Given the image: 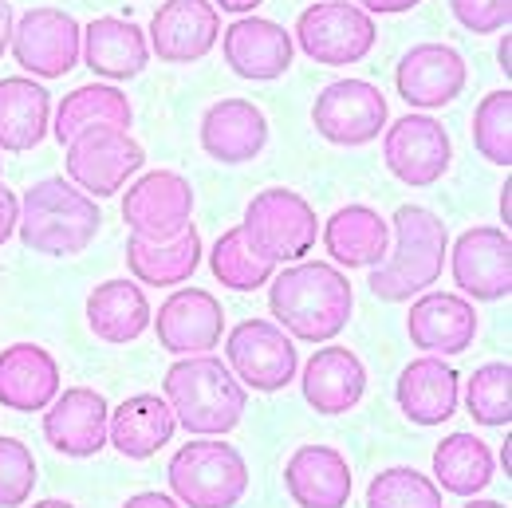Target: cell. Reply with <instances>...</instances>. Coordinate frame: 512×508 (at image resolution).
Returning <instances> with one entry per match:
<instances>
[{
    "mask_svg": "<svg viewBox=\"0 0 512 508\" xmlns=\"http://www.w3.org/2000/svg\"><path fill=\"white\" fill-rule=\"evenodd\" d=\"M268 308L276 323L304 343H327L335 339L355 308V292L347 276L335 264L323 260H304L284 268L280 276L268 280Z\"/></svg>",
    "mask_w": 512,
    "mask_h": 508,
    "instance_id": "obj_1",
    "label": "cell"
},
{
    "mask_svg": "<svg viewBox=\"0 0 512 508\" xmlns=\"http://www.w3.org/2000/svg\"><path fill=\"white\" fill-rule=\"evenodd\" d=\"M394 249H386L383 264L371 272V292L386 304H406L438 284L449 256V233L442 217L426 205H398L390 217Z\"/></svg>",
    "mask_w": 512,
    "mask_h": 508,
    "instance_id": "obj_2",
    "label": "cell"
},
{
    "mask_svg": "<svg viewBox=\"0 0 512 508\" xmlns=\"http://www.w3.org/2000/svg\"><path fill=\"white\" fill-rule=\"evenodd\" d=\"M166 402L178 418V426H186L190 434H229L241 426L249 394L229 371V363L213 359V355H186L166 371Z\"/></svg>",
    "mask_w": 512,
    "mask_h": 508,
    "instance_id": "obj_3",
    "label": "cell"
},
{
    "mask_svg": "<svg viewBox=\"0 0 512 508\" xmlns=\"http://www.w3.org/2000/svg\"><path fill=\"white\" fill-rule=\"evenodd\" d=\"M103 213L91 193H83L75 182L44 178L20 197V241L40 256H79L99 233Z\"/></svg>",
    "mask_w": 512,
    "mask_h": 508,
    "instance_id": "obj_4",
    "label": "cell"
},
{
    "mask_svg": "<svg viewBox=\"0 0 512 508\" xmlns=\"http://www.w3.org/2000/svg\"><path fill=\"white\" fill-rule=\"evenodd\" d=\"M170 489L186 508H237L249 493V465L225 442H190L170 457Z\"/></svg>",
    "mask_w": 512,
    "mask_h": 508,
    "instance_id": "obj_5",
    "label": "cell"
},
{
    "mask_svg": "<svg viewBox=\"0 0 512 508\" xmlns=\"http://www.w3.org/2000/svg\"><path fill=\"white\" fill-rule=\"evenodd\" d=\"M241 229H245V237L253 241V249L264 260L292 264V260H300V256H308L316 249L320 217L296 190L272 186V190H260L249 201Z\"/></svg>",
    "mask_w": 512,
    "mask_h": 508,
    "instance_id": "obj_6",
    "label": "cell"
},
{
    "mask_svg": "<svg viewBox=\"0 0 512 508\" xmlns=\"http://www.w3.org/2000/svg\"><path fill=\"white\" fill-rule=\"evenodd\" d=\"M375 40H379V32H375L371 12H363L359 4H347V0L312 4L296 20V44L304 48V56H312L323 67L359 64L375 48Z\"/></svg>",
    "mask_w": 512,
    "mask_h": 508,
    "instance_id": "obj_7",
    "label": "cell"
},
{
    "mask_svg": "<svg viewBox=\"0 0 512 508\" xmlns=\"http://www.w3.org/2000/svg\"><path fill=\"white\" fill-rule=\"evenodd\" d=\"M146 154L123 127H91L67 142V178L83 193L115 197L142 170Z\"/></svg>",
    "mask_w": 512,
    "mask_h": 508,
    "instance_id": "obj_8",
    "label": "cell"
},
{
    "mask_svg": "<svg viewBox=\"0 0 512 508\" xmlns=\"http://www.w3.org/2000/svg\"><path fill=\"white\" fill-rule=\"evenodd\" d=\"M225 355H229V371L237 375V382L253 386L260 394L284 390L296 379V367H300L292 335H284V327L268 323V319L237 323L225 339Z\"/></svg>",
    "mask_w": 512,
    "mask_h": 508,
    "instance_id": "obj_9",
    "label": "cell"
},
{
    "mask_svg": "<svg viewBox=\"0 0 512 508\" xmlns=\"http://www.w3.org/2000/svg\"><path fill=\"white\" fill-rule=\"evenodd\" d=\"M386 95L367 79H335L316 95L312 123L331 146H367L386 130Z\"/></svg>",
    "mask_w": 512,
    "mask_h": 508,
    "instance_id": "obj_10",
    "label": "cell"
},
{
    "mask_svg": "<svg viewBox=\"0 0 512 508\" xmlns=\"http://www.w3.org/2000/svg\"><path fill=\"white\" fill-rule=\"evenodd\" d=\"M12 56L40 79H64L83 56V28L60 8H28L12 24Z\"/></svg>",
    "mask_w": 512,
    "mask_h": 508,
    "instance_id": "obj_11",
    "label": "cell"
},
{
    "mask_svg": "<svg viewBox=\"0 0 512 508\" xmlns=\"http://www.w3.org/2000/svg\"><path fill=\"white\" fill-rule=\"evenodd\" d=\"M193 186L174 170L142 174L123 197V221L130 237L142 241H174L186 225H193Z\"/></svg>",
    "mask_w": 512,
    "mask_h": 508,
    "instance_id": "obj_12",
    "label": "cell"
},
{
    "mask_svg": "<svg viewBox=\"0 0 512 508\" xmlns=\"http://www.w3.org/2000/svg\"><path fill=\"white\" fill-rule=\"evenodd\" d=\"M383 158L386 170L402 186L422 190V186L442 182V174L449 170V158H453V146H449V134L438 119H430V115H402L383 134Z\"/></svg>",
    "mask_w": 512,
    "mask_h": 508,
    "instance_id": "obj_13",
    "label": "cell"
},
{
    "mask_svg": "<svg viewBox=\"0 0 512 508\" xmlns=\"http://www.w3.org/2000/svg\"><path fill=\"white\" fill-rule=\"evenodd\" d=\"M453 284L469 296V300H505L512 292V237L509 229H493V225H477L469 233L457 237L453 253Z\"/></svg>",
    "mask_w": 512,
    "mask_h": 508,
    "instance_id": "obj_14",
    "label": "cell"
},
{
    "mask_svg": "<svg viewBox=\"0 0 512 508\" xmlns=\"http://www.w3.org/2000/svg\"><path fill=\"white\" fill-rule=\"evenodd\" d=\"M150 323L170 355H209L225 335V308L205 288H178Z\"/></svg>",
    "mask_w": 512,
    "mask_h": 508,
    "instance_id": "obj_15",
    "label": "cell"
},
{
    "mask_svg": "<svg viewBox=\"0 0 512 508\" xmlns=\"http://www.w3.org/2000/svg\"><path fill=\"white\" fill-rule=\"evenodd\" d=\"M221 40V16L209 0H166L150 20V52L166 64H193Z\"/></svg>",
    "mask_w": 512,
    "mask_h": 508,
    "instance_id": "obj_16",
    "label": "cell"
},
{
    "mask_svg": "<svg viewBox=\"0 0 512 508\" xmlns=\"http://www.w3.org/2000/svg\"><path fill=\"white\" fill-rule=\"evenodd\" d=\"M111 406L91 386H71L44 410V438L64 457H95L107 445Z\"/></svg>",
    "mask_w": 512,
    "mask_h": 508,
    "instance_id": "obj_17",
    "label": "cell"
},
{
    "mask_svg": "<svg viewBox=\"0 0 512 508\" xmlns=\"http://www.w3.org/2000/svg\"><path fill=\"white\" fill-rule=\"evenodd\" d=\"M394 83L410 107L438 111L465 91V60L449 44H414L394 67Z\"/></svg>",
    "mask_w": 512,
    "mask_h": 508,
    "instance_id": "obj_18",
    "label": "cell"
},
{
    "mask_svg": "<svg viewBox=\"0 0 512 508\" xmlns=\"http://www.w3.org/2000/svg\"><path fill=\"white\" fill-rule=\"evenodd\" d=\"M410 343L430 355H461L477 339V312L457 292H422L406 316Z\"/></svg>",
    "mask_w": 512,
    "mask_h": 508,
    "instance_id": "obj_19",
    "label": "cell"
},
{
    "mask_svg": "<svg viewBox=\"0 0 512 508\" xmlns=\"http://www.w3.org/2000/svg\"><path fill=\"white\" fill-rule=\"evenodd\" d=\"M221 52H225V64L241 79L268 83L292 67V36L276 20L245 16L221 32Z\"/></svg>",
    "mask_w": 512,
    "mask_h": 508,
    "instance_id": "obj_20",
    "label": "cell"
},
{
    "mask_svg": "<svg viewBox=\"0 0 512 508\" xmlns=\"http://www.w3.org/2000/svg\"><path fill=\"white\" fill-rule=\"evenodd\" d=\"M284 489L300 508H347L351 465L335 445H300L284 465Z\"/></svg>",
    "mask_w": 512,
    "mask_h": 508,
    "instance_id": "obj_21",
    "label": "cell"
},
{
    "mask_svg": "<svg viewBox=\"0 0 512 508\" xmlns=\"http://www.w3.org/2000/svg\"><path fill=\"white\" fill-rule=\"evenodd\" d=\"M60 394V363L40 343H12L0 351V406L40 414Z\"/></svg>",
    "mask_w": 512,
    "mask_h": 508,
    "instance_id": "obj_22",
    "label": "cell"
},
{
    "mask_svg": "<svg viewBox=\"0 0 512 508\" xmlns=\"http://www.w3.org/2000/svg\"><path fill=\"white\" fill-rule=\"evenodd\" d=\"M268 142V119L249 99H221L201 115V146L221 166L253 162Z\"/></svg>",
    "mask_w": 512,
    "mask_h": 508,
    "instance_id": "obj_23",
    "label": "cell"
},
{
    "mask_svg": "<svg viewBox=\"0 0 512 508\" xmlns=\"http://www.w3.org/2000/svg\"><path fill=\"white\" fill-rule=\"evenodd\" d=\"M457 394H461V379L449 363H442V355H422V359L406 363L398 375V386H394L398 410L414 426L449 422L457 414Z\"/></svg>",
    "mask_w": 512,
    "mask_h": 508,
    "instance_id": "obj_24",
    "label": "cell"
},
{
    "mask_svg": "<svg viewBox=\"0 0 512 508\" xmlns=\"http://www.w3.org/2000/svg\"><path fill=\"white\" fill-rule=\"evenodd\" d=\"M363 394H367V367L359 363L355 351L331 343L304 363V402L323 418H339L355 410Z\"/></svg>",
    "mask_w": 512,
    "mask_h": 508,
    "instance_id": "obj_25",
    "label": "cell"
},
{
    "mask_svg": "<svg viewBox=\"0 0 512 508\" xmlns=\"http://www.w3.org/2000/svg\"><path fill=\"white\" fill-rule=\"evenodd\" d=\"M323 249L343 268H375L390 249V221L371 205H343L323 221Z\"/></svg>",
    "mask_w": 512,
    "mask_h": 508,
    "instance_id": "obj_26",
    "label": "cell"
},
{
    "mask_svg": "<svg viewBox=\"0 0 512 508\" xmlns=\"http://www.w3.org/2000/svg\"><path fill=\"white\" fill-rule=\"evenodd\" d=\"M174 430H178V418H174V410H170L166 398H158V394H134L123 406L111 410L107 445H115L130 461H146L162 445H170Z\"/></svg>",
    "mask_w": 512,
    "mask_h": 508,
    "instance_id": "obj_27",
    "label": "cell"
},
{
    "mask_svg": "<svg viewBox=\"0 0 512 508\" xmlns=\"http://www.w3.org/2000/svg\"><path fill=\"white\" fill-rule=\"evenodd\" d=\"M83 60L103 79H134L150 64V40L134 20L99 16L83 28Z\"/></svg>",
    "mask_w": 512,
    "mask_h": 508,
    "instance_id": "obj_28",
    "label": "cell"
},
{
    "mask_svg": "<svg viewBox=\"0 0 512 508\" xmlns=\"http://www.w3.org/2000/svg\"><path fill=\"white\" fill-rule=\"evenodd\" d=\"M52 123V95L28 75L0 79V150L24 154L44 142Z\"/></svg>",
    "mask_w": 512,
    "mask_h": 508,
    "instance_id": "obj_29",
    "label": "cell"
},
{
    "mask_svg": "<svg viewBox=\"0 0 512 508\" xmlns=\"http://www.w3.org/2000/svg\"><path fill=\"white\" fill-rule=\"evenodd\" d=\"M201 264V233L197 225H186L174 241H142L130 237L127 241V268L134 272L138 284L150 288H174L186 284Z\"/></svg>",
    "mask_w": 512,
    "mask_h": 508,
    "instance_id": "obj_30",
    "label": "cell"
},
{
    "mask_svg": "<svg viewBox=\"0 0 512 508\" xmlns=\"http://www.w3.org/2000/svg\"><path fill=\"white\" fill-rule=\"evenodd\" d=\"M150 300L134 280H103L87 296V327L103 343H134L150 327Z\"/></svg>",
    "mask_w": 512,
    "mask_h": 508,
    "instance_id": "obj_31",
    "label": "cell"
},
{
    "mask_svg": "<svg viewBox=\"0 0 512 508\" xmlns=\"http://www.w3.org/2000/svg\"><path fill=\"white\" fill-rule=\"evenodd\" d=\"M134 123V111H130V99L119 87H107V83H87V87H75L71 95L60 99V111H56V138L71 142L75 134L91 127H123L130 130Z\"/></svg>",
    "mask_w": 512,
    "mask_h": 508,
    "instance_id": "obj_32",
    "label": "cell"
},
{
    "mask_svg": "<svg viewBox=\"0 0 512 508\" xmlns=\"http://www.w3.org/2000/svg\"><path fill=\"white\" fill-rule=\"evenodd\" d=\"M493 449L489 442L473 434H449L446 442L434 449V477L446 493L457 497H477L493 481Z\"/></svg>",
    "mask_w": 512,
    "mask_h": 508,
    "instance_id": "obj_33",
    "label": "cell"
},
{
    "mask_svg": "<svg viewBox=\"0 0 512 508\" xmlns=\"http://www.w3.org/2000/svg\"><path fill=\"white\" fill-rule=\"evenodd\" d=\"M209 268H213V276H217L225 288H233V292H256V288H264V284L276 276V264L256 253L253 241L245 237L241 225H233V229H225V233L217 237V245H213V253H209Z\"/></svg>",
    "mask_w": 512,
    "mask_h": 508,
    "instance_id": "obj_34",
    "label": "cell"
},
{
    "mask_svg": "<svg viewBox=\"0 0 512 508\" xmlns=\"http://www.w3.org/2000/svg\"><path fill=\"white\" fill-rule=\"evenodd\" d=\"M367 508H442V489L410 465H390L367 485Z\"/></svg>",
    "mask_w": 512,
    "mask_h": 508,
    "instance_id": "obj_35",
    "label": "cell"
},
{
    "mask_svg": "<svg viewBox=\"0 0 512 508\" xmlns=\"http://www.w3.org/2000/svg\"><path fill=\"white\" fill-rule=\"evenodd\" d=\"M465 406L473 422L481 426H509L512 422V367L505 363H485L465 382Z\"/></svg>",
    "mask_w": 512,
    "mask_h": 508,
    "instance_id": "obj_36",
    "label": "cell"
},
{
    "mask_svg": "<svg viewBox=\"0 0 512 508\" xmlns=\"http://www.w3.org/2000/svg\"><path fill=\"white\" fill-rule=\"evenodd\" d=\"M473 146L493 166H512V91H489L473 111Z\"/></svg>",
    "mask_w": 512,
    "mask_h": 508,
    "instance_id": "obj_37",
    "label": "cell"
},
{
    "mask_svg": "<svg viewBox=\"0 0 512 508\" xmlns=\"http://www.w3.org/2000/svg\"><path fill=\"white\" fill-rule=\"evenodd\" d=\"M36 489V457L20 438H0V508L28 505Z\"/></svg>",
    "mask_w": 512,
    "mask_h": 508,
    "instance_id": "obj_38",
    "label": "cell"
},
{
    "mask_svg": "<svg viewBox=\"0 0 512 508\" xmlns=\"http://www.w3.org/2000/svg\"><path fill=\"white\" fill-rule=\"evenodd\" d=\"M453 16L461 28H469L473 36H493L505 32L512 20V0H449Z\"/></svg>",
    "mask_w": 512,
    "mask_h": 508,
    "instance_id": "obj_39",
    "label": "cell"
},
{
    "mask_svg": "<svg viewBox=\"0 0 512 508\" xmlns=\"http://www.w3.org/2000/svg\"><path fill=\"white\" fill-rule=\"evenodd\" d=\"M16 225H20V201H16V193L0 182V245L16 233Z\"/></svg>",
    "mask_w": 512,
    "mask_h": 508,
    "instance_id": "obj_40",
    "label": "cell"
},
{
    "mask_svg": "<svg viewBox=\"0 0 512 508\" xmlns=\"http://www.w3.org/2000/svg\"><path fill=\"white\" fill-rule=\"evenodd\" d=\"M123 508H186V505L174 501V497H166V493H138V497H130Z\"/></svg>",
    "mask_w": 512,
    "mask_h": 508,
    "instance_id": "obj_41",
    "label": "cell"
},
{
    "mask_svg": "<svg viewBox=\"0 0 512 508\" xmlns=\"http://www.w3.org/2000/svg\"><path fill=\"white\" fill-rule=\"evenodd\" d=\"M414 4H422V0H359L363 12H410Z\"/></svg>",
    "mask_w": 512,
    "mask_h": 508,
    "instance_id": "obj_42",
    "label": "cell"
},
{
    "mask_svg": "<svg viewBox=\"0 0 512 508\" xmlns=\"http://www.w3.org/2000/svg\"><path fill=\"white\" fill-rule=\"evenodd\" d=\"M12 8H8V0H0V56L12 48Z\"/></svg>",
    "mask_w": 512,
    "mask_h": 508,
    "instance_id": "obj_43",
    "label": "cell"
},
{
    "mask_svg": "<svg viewBox=\"0 0 512 508\" xmlns=\"http://www.w3.org/2000/svg\"><path fill=\"white\" fill-rule=\"evenodd\" d=\"M225 12H253L256 4H264V0H217Z\"/></svg>",
    "mask_w": 512,
    "mask_h": 508,
    "instance_id": "obj_44",
    "label": "cell"
},
{
    "mask_svg": "<svg viewBox=\"0 0 512 508\" xmlns=\"http://www.w3.org/2000/svg\"><path fill=\"white\" fill-rule=\"evenodd\" d=\"M501 67H505V75H509V28H505V40H501Z\"/></svg>",
    "mask_w": 512,
    "mask_h": 508,
    "instance_id": "obj_45",
    "label": "cell"
},
{
    "mask_svg": "<svg viewBox=\"0 0 512 508\" xmlns=\"http://www.w3.org/2000/svg\"><path fill=\"white\" fill-rule=\"evenodd\" d=\"M461 508H509V505H501V501H465Z\"/></svg>",
    "mask_w": 512,
    "mask_h": 508,
    "instance_id": "obj_46",
    "label": "cell"
},
{
    "mask_svg": "<svg viewBox=\"0 0 512 508\" xmlns=\"http://www.w3.org/2000/svg\"><path fill=\"white\" fill-rule=\"evenodd\" d=\"M32 508H75V505H71V501H56V497H52V501H36Z\"/></svg>",
    "mask_w": 512,
    "mask_h": 508,
    "instance_id": "obj_47",
    "label": "cell"
}]
</instances>
